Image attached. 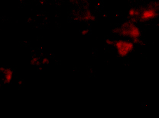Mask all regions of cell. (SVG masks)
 Returning a JSON list of instances; mask_svg holds the SVG:
<instances>
[{
    "instance_id": "1",
    "label": "cell",
    "mask_w": 159,
    "mask_h": 118,
    "mask_svg": "<svg viewBox=\"0 0 159 118\" xmlns=\"http://www.w3.org/2000/svg\"><path fill=\"white\" fill-rule=\"evenodd\" d=\"M129 20L135 22H145L159 16V2L152 1L142 6L132 8L129 11Z\"/></svg>"
},
{
    "instance_id": "3",
    "label": "cell",
    "mask_w": 159,
    "mask_h": 118,
    "mask_svg": "<svg viewBox=\"0 0 159 118\" xmlns=\"http://www.w3.org/2000/svg\"><path fill=\"white\" fill-rule=\"evenodd\" d=\"M115 47L119 55L126 56L133 50L134 44L129 40H119L115 41Z\"/></svg>"
},
{
    "instance_id": "2",
    "label": "cell",
    "mask_w": 159,
    "mask_h": 118,
    "mask_svg": "<svg viewBox=\"0 0 159 118\" xmlns=\"http://www.w3.org/2000/svg\"><path fill=\"white\" fill-rule=\"evenodd\" d=\"M115 33L118 36L123 37L124 38H130L135 42L139 41L142 34L140 28L136 24V22L129 19L117 26Z\"/></svg>"
}]
</instances>
